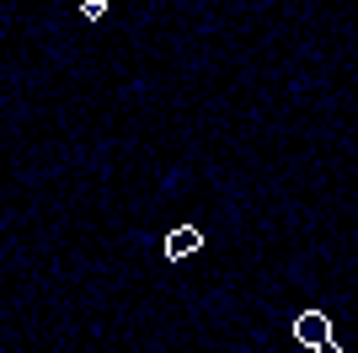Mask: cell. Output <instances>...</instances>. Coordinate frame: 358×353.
I'll use <instances>...</instances> for the list:
<instances>
[{
	"label": "cell",
	"mask_w": 358,
	"mask_h": 353,
	"mask_svg": "<svg viewBox=\"0 0 358 353\" xmlns=\"http://www.w3.org/2000/svg\"><path fill=\"white\" fill-rule=\"evenodd\" d=\"M294 342L310 353H343L337 348V338H331V321L321 316V310H299L294 316Z\"/></svg>",
	"instance_id": "1"
},
{
	"label": "cell",
	"mask_w": 358,
	"mask_h": 353,
	"mask_svg": "<svg viewBox=\"0 0 358 353\" xmlns=\"http://www.w3.org/2000/svg\"><path fill=\"white\" fill-rule=\"evenodd\" d=\"M198 251H203V230H198V225H177V230L166 235V257H171V263H187Z\"/></svg>",
	"instance_id": "2"
},
{
	"label": "cell",
	"mask_w": 358,
	"mask_h": 353,
	"mask_svg": "<svg viewBox=\"0 0 358 353\" xmlns=\"http://www.w3.org/2000/svg\"><path fill=\"white\" fill-rule=\"evenodd\" d=\"M80 11H86V16H91V22H96V16H102V11H107V0H80Z\"/></svg>",
	"instance_id": "3"
}]
</instances>
